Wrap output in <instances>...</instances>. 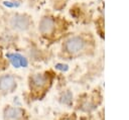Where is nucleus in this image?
<instances>
[{"mask_svg":"<svg viewBox=\"0 0 129 120\" xmlns=\"http://www.w3.org/2000/svg\"><path fill=\"white\" fill-rule=\"evenodd\" d=\"M6 56L9 58V61L11 62L12 66L14 68H19L20 67V57H21L20 54H18V53H7Z\"/></svg>","mask_w":129,"mask_h":120,"instance_id":"0eeeda50","label":"nucleus"},{"mask_svg":"<svg viewBox=\"0 0 129 120\" xmlns=\"http://www.w3.org/2000/svg\"><path fill=\"white\" fill-rule=\"evenodd\" d=\"M55 69L56 70H59L61 72H67L69 70V66L66 65V64H56L55 65Z\"/></svg>","mask_w":129,"mask_h":120,"instance_id":"1a4fd4ad","label":"nucleus"},{"mask_svg":"<svg viewBox=\"0 0 129 120\" xmlns=\"http://www.w3.org/2000/svg\"><path fill=\"white\" fill-rule=\"evenodd\" d=\"M9 24L13 29L16 30H25L29 26V18L25 15L15 14L9 20Z\"/></svg>","mask_w":129,"mask_h":120,"instance_id":"f03ea898","label":"nucleus"},{"mask_svg":"<svg viewBox=\"0 0 129 120\" xmlns=\"http://www.w3.org/2000/svg\"><path fill=\"white\" fill-rule=\"evenodd\" d=\"M23 111L18 107H8L4 110L5 120H19L22 117Z\"/></svg>","mask_w":129,"mask_h":120,"instance_id":"39448f33","label":"nucleus"},{"mask_svg":"<svg viewBox=\"0 0 129 120\" xmlns=\"http://www.w3.org/2000/svg\"><path fill=\"white\" fill-rule=\"evenodd\" d=\"M62 102L64 104H70L72 102V94L70 92H67L62 97Z\"/></svg>","mask_w":129,"mask_h":120,"instance_id":"6e6552de","label":"nucleus"},{"mask_svg":"<svg viewBox=\"0 0 129 120\" xmlns=\"http://www.w3.org/2000/svg\"><path fill=\"white\" fill-rule=\"evenodd\" d=\"M31 83H32V86L35 88H42L46 84V78L42 75L37 74L31 78Z\"/></svg>","mask_w":129,"mask_h":120,"instance_id":"423d86ee","label":"nucleus"},{"mask_svg":"<svg viewBox=\"0 0 129 120\" xmlns=\"http://www.w3.org/2000/svg\"><path fill=\"white\" fill-rule=\"evenodd\" d=\"M54 28V20L51 17H43L39 22V31L42 34H49Z\"/></svg>","mask_w":129,"mask_h":120,"instance_id":"20e7f679","label":"nucleus"},{"mask_svg":"<svg viewBox=\"0 0 129 120\" xmlns=\"http://www.w3.org/2000/svg\"><path fill=\"white\" fill-rule=\"evenodd\" d=\"M3 4L7 7H18L19 6V2H10V1H4Z\"/></svg>","mask_w":129,"mask_h":120,"instance_id":"9d476101","label":"nucleus"},{"mask_svg":"<svg viewBox=\"0 0 129 120\" xmlns=\"http://www.w3.org/2000/svg\"><path fill=\"white\" fill-rule=\"evenodd\" d=\"M16 86L15 79L10 75H5L0 78V90L3 92H11Z\"/></svg>","mask_w":129,"mask_h":120,"instance_id":"7ed1b4c3","label":"nucleus"},{"mask_svg":"<svg viewBox=\"0 0 129 120\" xmlns=\"http://www.w3.org/2000/svg\"><path fill=\"white\" fill-rule=\"evenodd\" d=\"M85 44H86V42L82 37L73 36L66 41L64 47H66V50L70 53H78L84 49Z\"/></svg>","mask_w":129,"mask_h":120,"instance_id":"f257e3e1","label":"nucleus"}]
</instances>
